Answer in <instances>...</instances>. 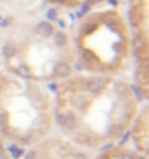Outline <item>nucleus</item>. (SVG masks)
I'll list each match as a JSON object with an SVG mask.
<instances>
[{"label":"nucleus","instance_id":"f03ea898","mask_svg":"<svg viewBox=\"0 0 149 159\" xmlns=\"http://www.w3.org/2000/svg\"><path fill=\"white\" fill-rule=\"evenodd\" d=\"M86 88L88 91L92 92V93H98L104 88V80L100 79V77H92L86 82Z\"/></svg>","mask_w":149,"mask_h":159},{"label":"nucleus","instance_id":"f257e3e1","mask_svg":"<svg viewBox=\"0 0 149 159\" xmlns=\"http://www.w3.org/2000/svg\"><path fill=\"white\" fill-rule=\"evenodd\" d=\"M58 123L68 130H73L76 127V118L72 114H60L58 116Z\"/></svg>","mask_w":149,"mask_h":159},{"label":"nucleus","instance_id":"f8f14e48","mask_svg":"<svg viewBox=\"0 0 149 159\" xmlns=\"http://www.w3.org/2000/svg\"><path fill=\"white\" fill-rule=\"evenodd\" d=\"M0 159H7V158H3V156H2V158H0Z\"/></svg>","mask_w":149,"mask_h":159},{"label":"nucleus","instance_id":"39448f33","mask_svg":"<svg viewBox=\"0 0 149 159\" xmlns=\"http://www.w3.org/2000/svg\"><path fill=\"white\" fill-rule=\"evenodd\" d=\"M16 72H18V75H19V76H22V77H26V79H28V77H31V70H29L26 66H24V64L16 69Z\"/></svg>","mask_w":149,"mask_h":159},{"label":"nucleus","instance_id":"9d476101","mask_svg":"<svg viewBox=\"0 0 149 159\" xmlns=\"http://www.w3.org/2000/svg\"><path fill=\"white\" fill-rule=\"evenodd\" d=\"M120 159H135V158H133V156H130V155H123Z\"/></svg>","mask_w":149,"mask_h":159},{"label":"nucleus","instance_id":"1a4fd4ad","mask_svg":"<svg viewBox=\"0 0 149 159\" xmlns=\"http://www.w3.org/2000/svg\"><path fill=\"white\" fill-rule=\"evenodd\" d=\"M10 150L13 152V156H16V158H18V156H19L21 153H22V152H21L19 149H15V148H10Z\"/></svg>","mask_w":149,"mask_h":159},{"label":"nucleus","instance_id":"423d86ee","mask_svg":"<svg viewBox=\"0 0 149 159\" xmlns=\"http://www.w3.org/2000/svg\"><path fill=\"white\" fill-rule=\"evenodd\" d=\"M7 129V116L0 114V131H5Z\"/></svg>","mask_w":149,"mask_h":159},{"label":"nucleus","instance_id":"0eeeda50","mask_svg":"<svg viewBox=\"0 0 149 159\" xmlns=\"http://www.w3.org/2000/svg\"><path fill=\"white\" fill-rule=\"evenodd\" d=\"M110 134L111 136H119V134H121V127H120V125H114V127H111Z\"/></svg>","mask_w":149,"mask_h":159},{"label":"nucleus","instance_id":"20e7f679","mask_svg":"<svg viewBox=\"0 0 149 159\" xmlns=\"http://www.w3.org/2000/svg\"><path fill=\"white\" fill-rule=\"evenodd\" d=\"M72 72V67L69 66L68 63H58L57 66H56V75L60 77H66L70 75Z\"/></svg>","mask_w":149,"mask_h":159},{"label":"nucleus","instance_id":"6e6552de","mask_svg":"<svg viewBox=\"0 0 149 159\" xmlns=\"http://www.w3.org/2000/svg\"><path fill=\"white\" fill-rule=\"evenodd\" d=\"M25 159H35V152H28V153L25 155Z\"/></svg>","mask_w":149,"mask_h":159},{"label":"nucleus","instance_id":"9b49d317","mask_svg":"<svg viewBox=\"0 0 149 159\" xmlns=\"http://www.w3.org/2000/svg\"><path fill=\"white\" fill-rule=\"evenodd\" d=\"M3 153H5V150H3V148H2V146H0V158H2V156H3Z\"/></svg>","mask_w":149,"mask_h":159},{"label":"nucleus","instance_id":"7ed1b4c3","mask_svg":"<svg viewBox=\"0 0 149 159\" xmlns=\"http://www.w3.org/2000/svg\"><path fill=\"white\" fill-rule=\"evenodd\" d=\"M37 34L41 35V37H50V35L53 34V26L48 24V22H41L37 26Z\"/></svg>","mask_w":149,"mask_h":159}]
</instances>
